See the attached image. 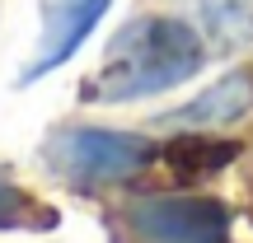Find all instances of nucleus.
Returning a JSON list of instances; mask_svg holds the SVG:
<instances>
[{
	"mask_svg": "<svg viewBox=\"0 0 253 243\" xmlns=\"http://www.w3.org/2000/svg\"><path fill=\"white\" fill-rule=\"evenodd\" d=\"M42 159L56 178L71 187L94 192L108 182H126L155 159V145L136 131H108V126H61L47 136Z\"/></svg>",
	"mask_w": 253,
	"mask_h": 243,
	"instance_id": "f03ea898",
	"label": "nucleus"
},
{
	"mask_svg": "<svg viewBox=\"0 0 253 243\" xmlns=\"http://www.w3.org/2000/svg\"><path fill=\"white\" fill-rule=\"evenodd\" d=\"M108 5L113 0H47L42 5V47H38V56L24 66L19 84H33V80H42L47 70L66 66L80 52V42L99 28V19L108 14Z\"/></svg>",
	"mask_w": 253,
	"mask_h": 243,
	"instance_id": "20e7f679",
	"label": "nucleus"
},
{
	"mask_svg": "<svg viewBox=\"0 0 253 243\" xmlns=\"http://www.w3.org/2000/svg\"><path fill=\"white\" fill-rule=\"evenodd\" d=\"M211 47L220 52H244L253 47V0H183Z\"/></svg>",
	"mask_w": 253,
	"mask_h": 243,
	"instance_id": "0eeeda50",
	"label": "nucleus"
},
{
	"mask_svg": "<svg viewBox=\"0 0 253 243\" xmlns=\"http://www.w3.org/2000/svg\"><path fill=\"white\" fill-rule=\"evenodd\" d=\"M160 159H164V169H169L173 178L207 182V178H216L220 169H230V164L239 159V145L235 140H220V136L188 131V136H178V140L160 145Z\"/></svg>",
	"mask_w": 253,
	"mask_h": 243,
	"instance_id": "423d86ee",
	"label": "nucleus"
},
{
	"mask_svg": "<svg viewBox=\"0 0 253 243\" xmlns=\"http://www.w3.org/2000/svg\"><path fill=\"white\" fill-rule=\"evenodd\" d=\"M207 66V42L197 28L173 14H141L113 33L94 80L84 84V99L99 103H131L155 99L173 84L192 80Z\"/></svg>",
	"mask_w": 253,
	"mask_h": 243,
	"instance_id": "f257e3e1",
	"label": "nucleus"
},
{
	"mask_svg": "<svg viewBox=\"0 0 253 243\" xmlns=\"http://www.w3.org/2000/svg\"><path fill=\"white\" fill-rule=\"evenodd\" d=\"M253 112V75L249 70H235L225 80H216L207 94H197L192 103L164 112V126H183V131H211V126H230L239 117Z\"/></svg>",
	"mask_w": 253,
	"mask_h": 243,
	"instance_id": "39448f33",
	"label": "nucleus"
},
{
	"mask_svg": "<svg viewBox=\"0 0 253 243\" xmlns=\"http://www.w3.org/2000/svg\"><path fill=\"white\" fill-rule=\"evenodd\" d=\"M126 215L150 243H230V210L216 197H145Z\"/></svg>",
	"mask_w": 253,
	"mask_h": 243,
	"instance_id": "7ed1b4c3",
	"label": "nucleus"
},
{
	"mask_svg": "<svg viewBox=\"0 0 253 243\" xmlns=\"http://www.w3.org/2000/svg\"><path fill=\"white\" fill-rule=\"evenodd\" d=\"M33 220H42L47 229L56 225V210L42 206V201H33L24 187H14V182L0 178V229H38Z\"/></svg>",
	"mask_w": 253,
	"mask_h": 243,
	"instance_id": "6e6552de",
	"label": "nucleus"
}]
</instances>
